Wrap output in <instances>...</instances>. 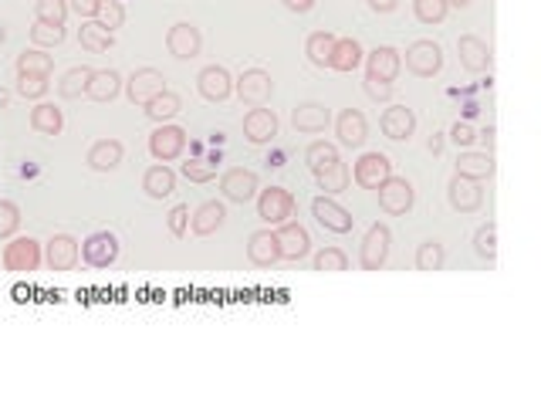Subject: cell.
I'll return each instance as SVG.
<instances>
[{
  "mask_svg": "<svg viewBox=\"0 0 541 406\" xmlns=\"http://www.w3.org/2000/svg\"><path fill=\"white\" fill-rule=\"evenodd\" d=\"M392 251V231L386 224H372L359 244V267L362 271H382L386 261H390Z\"/></svg>",
  "mask_w": 541,
  "mask_h": 406,
  "instance_id": "1",
  "label": "cell"
},
{
  "mask_svg": "<svg viewBox=\"0 0 541 406\" xmlns=\"http://www.w3.org/2000/svg\"><path fill=\"white\" fill-rule=\"evenodd\" d=\"M257 217L267 224V227H281L288 224V217L295 213V197H291L285 186H267V190H257Z\"/></svg>",
  "mask_w": 541,
  "mask_h": 406,
  "instance_id": "2",
  "label": "cell"
},
{
  "mask_svg": "<svg viewBox=\"0 0 541 406\" xmlns=\"http://www.w3.org/2000/svg\"><path fill=\"white\" fill-rule=\"evenodd\" d=\"M406 68L413 71L416 78H433L443 68V47L430 37H420L406 47Z\"/></svg>",
  "mask_w": 541,
  "mask_h": 406,
  "instance_id": "3",
  "label": "cell"
},
{
  "mask_svg": "<svg viewBox=\"0 0 541 406\" xmlns=\"http://www.w3.org/2000/svg\"><path fill=\"white\" fill-rule=\"evenodd\" d=\"M376 193H380L382 213H390V217H403V213H410V210H413L416 190H413V183H410L406 176L392 173L390 180H386V183L376 190Z\"/></svg>",
  "mask_w": 541,
  "mask_h": 406,
  "instance_id": "4",
  "label": "cell"
},
{
  "mask_svg": "<svg viewBox=\"0 0 541 406\" xmlns=\"http://www.w3.org/2000/svg\"><path fill=\"white\" fill-rule=\"evenodd\" d=\"M186 150V129L173 126V122H160L150 136V152L156 162H173L180 160Z\"/></svg>",
  "mask_w": 541,
  "mask_h": 406,
  "instance_id": "5",
  "label": "cell"
},
{
  "mask_svg": "<svg viewBox=\"0 0 541 406\" xmlns=\"http://www.w3.org/2000/svg\"><path fill=\"white\" fill-rule=\"evenodd\" d=\"M81 261L88 267H112L119 261V237L112 231H95L81 241Z\"/></svg>",
  "mask_w": 541,
  "mask_h": 406,
  "instance_id": "6",
  "label": "cell"
},
{
  "mask_svg": "<svg viewBox=\"0 0 541 406\" xmlns=\"http://www.w3.org/2000/svg\"><path fill=\"white\" fill-rule=\"evenodd\" d=\"M352 176H356V183L362 186V190H380L386 180L392 176V162L386 152L372 150V152H362L356 160V170H352Z\"/></svg>",
  "mask_w": 541,
  "mask_h": 406,
  "instance_id": "7",
  "label": "cell"
},
{
  "mask_svg": "<svg viewBox=\"0 0 541 406\" xmlns=\"http://www.w3.org/2000/svg\"><path fill=\"white\" fill-rule=\"evenodd\" d=\"M41 244L35 237H14L7 247H4V267L7 271H17V275H31L41 267Z\"/></svg>",
  "mask_w": 541,
  "mask_h": 406,
  "instance_id": "8",
  "label": "cell"
},
{
  "mask_svg": "<svg viewBox=\"0 0 541 406\" xmlns=\"http://www.w3.org/2000/svg\"><path fill=\"white\" fill-rule=\"evenodd\" d=\"M234 92L241 95L244 105L257 109V105H265L267 99H271L275 81H271V75H267L265 68H247V71H241V78L234 81Z\"/></svg>",
  "mask_w": 541,
  "mask_h": 406,
  "instance_id": "9",
  "label": "cell"
},
{
  "mask_svg": "<svg viewBox=\"0 0 541 406\" xmlns=\"http://www.w3.org/2000/svg\"><path fill=\"white\" fill-rule=\"evenodd\" d=\"M220 190H224V197L234 200V203H251L257 197V190H261V180L254 170H244V166H234L227 173L220 176Z\"/></svg>",
  "mask_w": 541,
  "mask_h": 406,
  "instance_id": "10",
  "label": "cell"
},
{
  "mask_svg": "<svg viewBox=\"0 0 541 406\" xmlns=\"http://www.w3.org/2000/svg\"><path fill=\"white\" fill-rule=\"evenodd\" d=\"M166 47H170V55H173V58L190 61V58L200 55V47H203V35H200V27H196V24L180 21L166 31Z\"/></svg>",
  "mask_w": 541,
  "mask_h": 406,
  "instance_id": "11",
  "label": "cell"
},
{
  "mask_svg": "<svg viewBox=\"0 0 541 406\" xmlns=\"http://www.w3.org/2000/svg\"><path fill=\"white\" fill-rule=\"evenodd\" d=\"M311 217L322 224L325 231H332V234H349L352 227H356V217H352L342 203H335L332 197L311 200Z\"/></svg>",
  "mask_w": 541,
  "mask_h": 406,
  "instance_id": "12",
  "label": "cell"
},
{
  "mask_svg": "<svg viewBox=\"0 0 541 406\" xmlns=\"http://www.w3.org/2000/svg\"><path fill=\"white\" fill-rule=\"evenodd\" d=\"M160 92H166V78L156 68H139L132 71V78L126 81V95L132 105H150Z\"/></svg>",
  "mask_w": 541,
  "mask_h": 406,
  "instance_id": "13",
  "label": "cell"
},
{
  "mask_svg": "<svg viewBox=\"0 0 541 406\" xmlns=\"http://www.w3.org/2000/svg\"><path fill=\"white\" fill-rule=\"evenodd\" d=\"M366 78H372V81H396V75H400V68H403V55L396 51V47H390V45H382V47H376V51H369L366 58Z\"/></svg>",
  "mask_w": 541,
  "mask_h": 406,
  "instance_id": "14",
  "label": "cell"
},
{
  "mask_svg": "<svg viewBox=\"0 0 541 406\" xmlns=\"http://www.w3.org/2000/svg\"><path fill=\"white\" fill-rule=\"evenodd\" d=\"M196 88H200V95L207 102H227L234 92L231 71L224 68V65H207V68L196 75Z\"/></svg>",
  "mask_w": 541,
  "mask_h": 406,
  "instance_id": "15",
  "label": "cell"
},
{
  "mask_svg": "<svg viewBox=\"0 0 541 406\" xmlns=\"http://www.w3.org/2000/svg\"><path fill=\"white\" fill-rule=\"evenodd\" d=\"M81 257V247L71 234H55L45 247V261L51 271H75Z\"/></svg>",
  "mask_w": 541,
  "mask_h": 406,
  "instance_id": "16",
  "label": "cell"
},
{
  "mask_svg": "<svg viewBox=\"0 0 541 406\" xmlns=\"http://www.w3.org/2000/svg\"><path fill=\"white\" fill-rule=\"evenodd\" d=\"M277 136V116L265 105H257L251 109L247 116H244V140L251 142V146H265V142H275Z\"/></svg>",
  "mask_w": 541,
  "mask_h": 406,
  "instance_id": "17",
  "label": "cell"
},
{
  "mask_svg": "<svg viewBox=\"0 0 541 406\" xmlns=\"http://www.w3.org/2000/svg\"><path fill=\"white\" fill-rule=\"evenodd\" d=\"M447 200L457 213H473V210H481V203H484V190L477 180H467V176L453 173V180L447 183Z\"/></svg>",
  "mask_w": 541,
  "mask_h": 406,
  "instance_id": "18",
  "label": "cell"
},
{
  "mask_svg": "<svg viewBox=\"0 0 541 406\" xmlns=\"http://www.w3.org/2000/svg\"><path fill=\"white\" fill-rule=\"evenodd\" d=\"M335 136H338V142H342V146H349V150L366 146V140H369L366 116H362L359 109H342V112H338V119H335Z\"/></svg>",
  "mask_w": 541,
  "mask_h": 406,
  "instance_id": "19",
  "label": "cell"
},
{
  "mask_svg": "<svg viewBox=\"0 0 541 406\" xmlns=\"http://www.w3.org/2000/svg\"><path fill=\"white\" fill-rule=\"evenodd\" d=\"M277 247H281V261H301L311 255V234L301 224H281L277 227Z\"/></svg>",
  "mask_w": 541,
  "mask_h": 406,
  "instance_id": "20",
  "label": "cell"
},
{
  "mask_svg": "<svg viewBox=\"0 0 541 406\" xmlns=\"http://www.w3.org/2000/svg\"><path fill=\"white\" fill-rule=\"evenodd\" d=\"M457 58L471 75H481V71L491 68V47L477 35H461L457 37Z\"/></svg>",
  "mask_w": 541,
  "mask_h": 406,
  "instance_id": "21",
  "label": "cell"
},
{
  "mask_svg": "<svg viewBox=\"0 0 541 406\" xmlns=\"http://www.w3.org/2000/svg\"><path fill=\"white\" fill-rule=\"evenodd\" d=\"M380 129H382V136H386V140H392V142L410 140V136L416 132L413 109H406V105H392V109H386V112H382V119H380Z\"/></svg>",
  "mask_w": 541,
  "mask_h": 406,
  "instance_id": "22",
  "label": "cell"
},
{
  "mask_svg": "<svg viewBox=\"0 0 541 406\" xmlns=\"http://www.w3.org/2000/svg\"><path fill=\"white\" fill-rule=\"evenodd\" d=\"M247 257H251V265L257 267H271L281 261V247H277V234L271 227L265 231H254L247 237Z\"/></svg>",
  "mask_w": 541,
  "mask_h": 406,
  "instance_id": "23",
  "label": "cell"
},
{
  "mask_svg": "<svg viewBox=\"0 0 541 406\" xmlns=\"http://www.w3.org/2000/svg\"><path fill=\"white\" fill-rule=\"evenodd\" d=\"M224 221H227V207L220 200H207L190 213V231L196 237H210V234H217L224 227Z\"/></svg>",
  "mask_w": 541,
  "mask_h": 406,
  "instance_id": "24",
  "label": "cell"
},
{
  "mask_svg": "<svg viewBox=\"0 0 541 406\" xmlns=\"http://www.w3.org/2000/svg\"><path fill=\"white\" fill-rule=\"evenodd\" d=\"M328 122H332V112H328L322 102H301L298 109L291 112V126L298 129V132H308V136L325 132Z\"/></svg>",
  "mask_w": 541,
  "mask_h": 406,
  "instance_id": "25",
  "label": "cell"
},
{
  "mask_svg": "<svg viewBox=\"0 0 541 406\" xmlns=\"http://www.w3.org/2000/svg\"><path fill=\"white\" fill-rule=\"evenodd\" d=\"M122 156H126V150H122V142L119 140H99V142H92V150H88L85 162L92 166L95 173H112L119 162H122Z\"/></svg>",
  "mask_w": 541,
  "mask_h": 406,
  "instance_id": "26",
  "label": "cell"
},
{
  "mask_svg": "<svg viewBox=\"0 0 541 406\" xmlns=\"http://www.w3.org/2000/svg\"><path fill=\"white\" fill-rule=\"evenodd\" d=\"M142 190H146V197L152 200H166L176 193V173L166 166V162H156L150 166L146 173H142Z\"/></svg>",
  "mask_w": 541,
  "mask_h": 406,
  "instance_id": "27",
  "label": "cell"
},
{
  "mask_svg": "<svg viewBox=\"0 0 541 406\" xmlns=\"http://www.w3.org/2000/svg\"><path fill=\"white\" fill-rule=\"evenodd\" d=\"M362 58H366V51H362V45H359L356 37H335V47H332V58H328V68L349 75V71H356L359 65H362Z\"/></svg>",
  "mask_w": 541,
  "mask_h": 406,
  "instance_id": "28",
  "label": "cell"
},
{
  "mask_svg": "<svg viewBox=\"0 0 541 406\" xmlns=\"http://www.w3.org/2000/svg\"><path fill=\"white\" fill-rule=\"evenodd\" d=\"M122 92V75L116 68H99L92 71V81H88V99L92 102H112L116 95Z\"/></svg>",
  "mask_w": 541,
  "mask_h": 406,
  "instance_id": "29",
  "label": "cell"
},
{
  "mask_svg": "<svg viewBox=\"0 0 541 406\" xmlns=\"http://www.w3.org/2000/svg\"><path fill=\"white\" fill-rule=\"evenodd\" d=\"M457 176H467V180H491L494 176V156L491 152H461L457 156Z\"/></svg>",
  "mask_w": 541,
  "mask_h": 406,
  "instance_id": "30",
  "label": "cell"
},
{
  "mask_svg": "<svg viewBox=\"0 0 541 406\" xmlns=\"http://www.w3.org/2000/svg\"><path fill=\"white\" fill-rule=\"evenodd\" d=\"M31 129L41 132V136H58L61 129H65V112L51 102H37L31 109Z\"/></svg>",
  "mask_w": 541,
  "mask_h": 406,
  "instance_id": "31",
  "label": "cell"
},
{
  "mask_svg": "<svg viewBox=\"0 0 541 406\" xmlns=\"http://www.w3.org/2000/svg\"><path fill=\"white\" fill-rule=\"evenodd\" d=\"M78 41L85 51H92V55H105L109 47L116 45V35L109 31V27H102L99 21H85L78 27Z\"/></svg>",
  "mask_w": 541,
  "mask_h": 406,
  "instance_id": "32",
  "label": "cell"
},
{
  "mask_svg": "<svg viewBox=\"0 0 541 406\" xmlns=\"http://www.w3.org/2000/svg\"><path fill=\"white\" fill-rule=\"evenodd\" d=\"M142 109H146V116H150L152 122H170V119H176L183 112V99L166 88V92H160L150 105H142Z\"/></svg>",
  "mask_w": 541,
  "mask_h": 406,
  "instance_id": "33",
  "label": "cell"
},
{
  "mask_svg": "<svg viewBox=\"0 0 541 406\" xmlns=\"http://www.w3.org/2000/svg\"><path fill=\"white\" fill-rule=\"evenodd\" d=\"M92 71L88 65H75V68H68L65 75H61L58 81V92L61 99H78V95L88 92V81H92Z\"/></svg>",
  "mask_w": 541,
  "mask_h": 406,
  "instance_id": "34",
  "label": "cell"
},
{
  "mask_svg": "<svg viewBox=\"0 0 541 406\" xmlns=\"http://www.w3.org/2000/svg\"><path fill=\"white\" fill-rule=\"evenodd\" d=\"M332 47H335V35H328V31H315V35H308V41H305V55H308V61L315 65V68H328Z\"/></svg>",
  "mask_w": 541,
  "mask_h": 406,
  "instance_id": "35",
  "label": "cell"
},
{
  "mask_svg": "<svg viewBox=\"0 0 541 406\" xmlns=\"http://www.w3.org/2000/svg\"><path fill=\"white\" fill-rule=\"evenodd\" d=\"M51 71H55V58L45 55L41 47H31V51L17 55V75H45V78H51Z\"/></svg>",
  "mask_w": 541,
  "mask_h": 406,
  "instance_id": "36",
  "label": "cell"
},
{
  "mask_svg": "<svg viewBox=\"0 0 541 406\" xmlns=\"http://www.w3.org/2000/svg\"><path fill=\"white\" fill-rule=\"evenodd\" d=\"M305 162H308L311 173H322L332 162H338V146H332V142H325V140H315L308 150H305Z\"/></svg>",
  "mask_w": 541,
  "mask_h": 406,
  "instance_id": "37",
  "label": "cell"
},
{
  "mask_svg": "<svg viewBox=\"0 0 541 406\" xmlns=\"http://www.w3.org/2000/svg\"><path fill=\"white\" fill-rule=\"evenodd\" d=\"M315 180H318V186H322L325 193H346V190H349V170H346V162H342V160L332 162L328 170L315 173Z\"/></svg>",
  "mask_w": 541,
  "mask_h": 406,
  "instance_id": "38",
  "label": "cell"
},
{
  "mask_svg": "<svg viewBox=\"0 0 541 406\" xmlns=\"http://www.w3.org/2000/svg\"><path fill=\"white\" fill-rule=\"evenodd\" d=\"M473 251H477L481 261L494 265V257H497V227L494 224H481V227H477V234H473Z\"/></svg>",
  "mask_w": 541,
  "mask_h": 406,
  "instance_id": "39",
  "label": "cell"
},
{
  "mask_svg": "<svg viewBox=\"0 0 541 406\" xmlns=\"http://www.w3.org/2000/svg\"><path fill=\"white\" fill-rule=\"evenodd\" d=\"M443 261H447V251H443L440 241H423L416 247V267L420 271H440Z\"/></svg>",
  "mask_w": 541,
  "mask_h": 406,
  "instance_id": "40",
  "label": "cell"
},
{
  "mask_svg": "<svg viewBox=\"0 0 541 406\" xmlns=\"http://www.w3.org/2000/svg\"><path fill=\"white\" fill-rule=\"evenodd\" d=\"M35 17L41 24L65 27V21H68V4H65V0H37V4H35Z\"/></svg>",
  "mask_w": 541,
  "mask_h": 406,
  "instance_id": "41",
  "label": "cell"
},
{
  "mask_svg": "<svg viewBox=\"0 0 541 406\" xmlns=\"http://www.w3.org/2000/svg\"><path fill=\"white\" fill-rule=\"evenodd\" d=\"M315 271H322V275H335V271H349V257L346 251H338V247H325L315 255Z\"/></svg>",
  "mask_w": 541,
  "mask_h": 406,
  "instance_id": "42",
  "label": "cell"
},
{
  "mask_svg": "<svg viewBox=\"0 0 541 406\" xmlns=\"http://www.w3.org/2000/svg\"><path fill=\"white\" fill-rule=\"evenodd\" d=\"M413 14L420 24H440L447 17V0H413Z\"/></svg>",
  "mask_w": 541,
  "mask_h": 406,
  "instance_id": "43",
  "label": "cell"
},
{
  "mask_svg": "<svg viewBox=\"0 0 541 406\" xmlns=\"http://www.w3.org/2000/svg\"><path fill=\"white\" fill-rule=\"evenodd\" d=\"M17 227H21V207L14 200H0V237L11 241Z\"/></svg>",
  "mask_w": 541,
  "mask_h": 406,
  "instance_id": "44",
  "label": "cell"
},
{
  "mask_svg": "<svg viewBox=\"0 0 541 406\" xmlns=\"http://www.w3.org/2000/svg\"><path fill=\"white\" fill-rule=\"evenodd\" d=\"M95 21L116 35V27H122V21H126V7H122L119 0H102V7H99V14H95Z\"/></svg>",
  "mask_w": 541,
  "mask_h": 406,
  "instance_id": "45",
  "label": "cell"
},
{
  "mask_svg": "<svg viewBox=\"0 0 541 406\" xmlns=\"http://www.w3.org/2000/svg\"><path fill=\"white\" fill-rule=\"evenodd\" d=\"M31 41H35L37 47H55V45H61V41H65V27L35 21V27H31Z\"/></svg>",
  "mask_w": 541,
  "mask_h": 406,
  "instance_id": "46",
  "label": "cell"
},
{
  "mask_svg": "<svg viewBox=\"0 0 541 406\" xmlns=\"http://www.w3.org/2000/svg\"><path fill=\"white\" fill-rule=\"evenodd\" d=\"M183 176L190 183H210L217 176V166L210 160H186L183 162Z\"/></svg>",
  "mask_w": 541,
  "mask_h": 406,
  "instance_id": "47",
  "label": "cell"
},
{
  "mask_svg": "<svg viewBox=\"0 0 541 406\" xmlns=\"http://www.w3.org/2000/svg\"><path fill=\"white\" fill-rule=\"evenodd\" d=\"M47 92L45 75H17V95L21 99H41Z\"/></svg>",
  "mask_w": 541,
  "mask_h": 406,
  "instance_id": "48",
  "label": "cell"
},
{
  "mask_svg": "<svg viewBox=\"0 0 541 406\" xmlns=\"http://www.w3.org/2000/svg\"><path fill=\"white\" fill-rule=\"evenodd\" d=\"M166 227H170L173 237H186V234H190V207H186V203H176V207L170 210V217H166Z\"/></svg>",
  "mask_w": 541,
  "mask_h": 406,
  "instance_id": "49",
  "label": "cell"
},
{
  "mask_svg": "<svg viewBox=\"0 0 541 406\" xmlns=\"http://www.w3.org/2000/svg\"><path fill=\"white\" fill-rule=\"evenodd\" d=\"M473 140H477L473 126H467V122H453V126H450V142H457V146H471Z\"/></svg>",
  "mask_w": 541,
  "mask_h": 406,
  "instance_id": "50",
  "label": "cell"
},
{
  "mask_svg": "<svg viewBox=\"0 0 541 406\" xmlns=\"http://www.w3.org/2000/svg\"><path fill=\"white\" fill-rule=\"evenodd\" d=\"M362 85H366L369 99H376V102H386V99H392V85H390V81H372V78H366Z\"/></svg>",
  "mask_w": 541,
  "mask_h": 406,
  "instance_id": "51",
  "label": "cell"
},
{
  "mask_svg": "<svg viewBox=\"0 0 541 406\" xmlns=\"http://www.w3.org/2000/svg\"><path fill=\"white\" fill-rule=\"evenodd\" d=\"M99 7H102V0H71V11L78 14V17H85V21H95Z\"/></svg>",
  "mask_w": 541,
  "mask_h": 406,
  "instance_id": "52",
  "label": "cell"
},
{
  "mask_svg": "<svg viewBox=\"0 0 541 406\" xmlns=\"http://www.w3.org/2000/svg\"><path fill=\"white\" fill-rule=\"evenodd\" d=\"M369 7H372V11L376 14H392L396 11V4H400V0H366Z\"/></svg>",
  "mask_w": 541,
  "mask_h": 406,
  "instance_id": "53",
  "label": "cell"
},
{
  "mask_svg": "<svg viewBox=\"0 0 541 406\" xmlns=\"http://www.w3.org/2000/svg\"><path fill=\"white\" fill-rule=\"evenodd\" d=\"M285 7L295 14H308L311 7H315V0H285Z\"/></svg>",
  "mask_w": 541,
  "mask_h": 406,
  "instance_id": "54",
  "label": "cell"
},
{
  "mask_svg": "<svg viewBox=\"0 0 541 406\" xmlns=\"http://www.w3.org/2000/svg\"><path fill=\"white\" fill-rule=\"evenodd\" d=\"M481 140L487 142V150H491V146H494V129H491V126L484 129V132H481Z\"/></svg>",
  "mask_w": 541,
  "mask_h": 406,
  "instance_id": "55",
  "label": "cell"
},
{
  "mask_svg": "<svg viewBox=\"0 0 541 406\" xmlns=\"http://www.w3.org/2000/svg\"><path fill=\"white\" fill-rule=\"evenodd\" d=\"M471 0H447V7H467Z\"/></svg>",
  "mask_w": 541,
  "mask_h": 406,
  "instance_id": "56",
  "label": "cell"
}]
</instances>
